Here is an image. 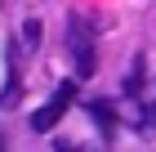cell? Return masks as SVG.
Here are the masks:
<instances>
[{"mask_svg":"<svg viewBox=\"0 0 156 152\" xmlns=\"http://www.w3.org/2000/svg\"><path fill=\"white\" fill-rule=\"evenodd\" d=\"M67 49H72V63H76V76H94L98 58H94V23L76 13L67 23Z\"/></svg>","mask_w":156,"mask_h":152,"instance_id":"obj_1","label":"cell"},{"mask_svg":"<svg viewBox=\"0 0 156 152\" xmlns=\"http://www.w3.org/2000/svg\"><path fill=\"white\" fill-rule=\"evenodd\" d=\"M72 103H76V85H72V81H62L58 90H54V98H49L40 112H31V130H40V134H45V130H54Z\"/></svg>","mask_w":156,"mask_h":152,"instance_id":"obj_2","label":"cell"},{"mask_svg":"<svg viewBox=\"0 0 156 152\" xmlns=\"http://www.w3.org/2000/svg\"><path fill=\"white\" fill-rule=\"evenodd\" d=\"M23 40H27V49H36V45H40V23H36V18H27V27H23Z\"/></svg>","mask_w":156,"mask_h":152,"instance_id":"obj_3","label":"cell"},{"mask_svg":"<svg viewBox=\"0 0 156 152\" xmlns=\"http://www.w3.org/2000/svg\"><path fill=\"white\" fill-rule=\"evenodd\" d=\"M89 112H94V121L112 125V103H89Z\"/></svg>","mask_w":156,"mask_h":152,"instance_id":"obj_4","label":"cell"},{"mask_svg":"<svg viewBox=\"0 0 156 152\" xmlns=\"http://www.w3.org/2000/svg\"><path fill=\"white\" fill-rule=\"evenodd\" d=\"M143 121H147V125H156V103H147V112H143Z\"/></svg>","mask_w":156,"mask_h":152,"instance_id":"obj_5","label":"cell"}]
</instances>
